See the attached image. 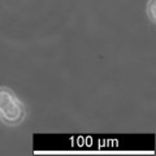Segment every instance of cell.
Segmentation results:
<instances>
[{
    "label": "cell",
    "mask_w": 156,
    "mask_h": 156,
    "mask_svg": "<svg viewBox=\"0 0 156 156\" xmlns=\"http://www.w3.org/2000/svg\"><path fill=\"white\" fill-rule=\"evenodd\" d=\"M26 116V109L22 101L8 89L0 87V120L7 125L21 124Z\"/></svg>",
    "instance_id": "1"
},
{
    "label": "cell",
    "mask_w": 156,
    "mask_h": 156,
    "mask_svg": "<svg viewBox=\"0 0 156 156\" xmlns=\"http://www.w3.org/2000/svg\"><path fill=\"white\" fill-rule=\"evenodd\" d=\"M147 14L150 20L155 23L156 21V0H148L147 4Z\"/></svg>",
    "instance_id": "2"
}]
</instances>
